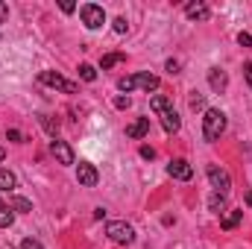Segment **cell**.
I'll return each instance as SVG.
<instances>
[{
	"label": "cell",
	"mask_w": 252,
	"mask_h": 249,
	"mask_svg": "<svg viewBox=\"0 0 252 249\" xmlns=\"http://www.w3.org/2000/svg\"><path fill=\"white\" fill-rule=\"evenodd\" d=\"M50 153H53V158H56L59 164H64V167L76 161V158H73L70 144H67V141H62V138H53V141H50Z\"/></svg>",
	"instance_id": "obj_8"
},
{
	"label": "cell",
	"mask_w": 252,
	"mask_h": 249,
	"mask_svg": "<svg viewBox=\"0 0 252 249\" xmlns=\"http://www.w3.org/2000/svg\"><path fill=\"white\" fill-rule=\"evenodd\" d=\"M3 158H6V150H3V147H0V161H3Z\"/></svg>",
	"instance_id": "obj_33"
},
{
	"label": "cell",
	"mask_w": 252,
	"mask_h": 249,
	"mask_svg": "<svg viewBox=\"0 0 252 249\" xmlns=\"http://www.w3.org/2000/svg\"><path fill=\"white\" fill-rule=\"evenodd\" d=\"M76 182H79L82 187H97V182H100L97 167L88 164V161H79V167H76Z\"/></svg>",
	"instance_id": "obj_9"
},
{
	"label": "cell",
	"mask_w": 252,
	"mask_h": 249,
	"mask_svg": "<svg viewBox=\"0 0 252 249\" xmlns=\"http://www.w3.org/2000/svg\"><path fill=\"white\" fill-rule=\"evenodd\" d=\"M164 67H167V73H179V62H176V59H167Z\"/></svg>",
	"instance_id": "obj_28"
},
{
	"label": "cell",
	"mask_w": 252,
	"mask_h": 249,
	"mask_svg": "<svg viewBox=\"0 0 252 249\" xmlns=\"http://www.w3.org/2000/svg\"><path fill=\"white\" fill-rule=\"evenodd\" d=\"M190 109L196 112V109H205V100H202V94H196L193 91V97H190Z\"/></svg>",
	"instance_id": "obj_24"
},
{
	"label": "cell",
	"mask_w": 252,
	"mask_h": 249,
	"mask_svg": "<svg viewBox=\"0 0 252 249\" xmlns=\"http://www.w3.org/2000/svg\"><path fill=\"white\" fill-rule=\"evenodd\" d=\"M21 249H44V247H41L35 238H24V241H21Z\"/></svg>",
	"instance_id": "obj_25"
},
{
	"label": "cell",
	"mask_w": 252,
	"mask_h": 249,
	"mask_svg": "<svg viewBox=\"0 0 252 249\" xmlns=\"http://www.w3.org/2000/svg\"><path fill=\"white\" fill-rule=\"evenodd\" d=\"M59 6H62V12H67V15H70V12H73V9H76V6H73V3H70V0H62V3H59Z\"/></svg>",
	"instance_id": "obj_31"
},
{
	"label": "cell",
	"mask_w": 252,
	"mask_h": 249,
	"mask_svg": "<svg viewBox=\"0 0 252 249\" xmlns=\"http://www.w3.org/2000/svg\"><path fill=\"white\" fill-rule=\"evenodd\" d=\"M150 135V118H138L135 124H129L126 126V138H147Z\"/></svg>",
	"instance_id": "obj_13"
},
{
	"label": "cell",
	"mask_w": 252,
	"mask_h": 249,
	"mask_svg": "<svg viewBox=\"0 0 252 249\" xmlns=\"http://www.w3.org/2000/svg\"><path fill=\"white\" fill-rule=\"evenodd\" d=\"M150 106H153V112L158 115V121H161V126H164V132H167V135L179 132V126H182V121H179V115H176V109L170 106V100H167V97L156 94V97L150 100Z\"/></svg>",
	"instance_id": "obj_1"
},
{
	"label": "cell",
	"mask_w": 252,
	"mask_h": 249,
	"mask_svg": "<svg viewBox=\"0 0 252 249\" xmlns=\"http://www.w3.org/2000/svg\"><path fill=\"white\" fill-rule=\"evenodd\" d=\"M6 141H12V144H24V135H21L18 129H6Z\"/></svg>",
	"instance_id": "obj_23"
},
{
	"label": "cell",
	"mask_w": 252,
	"mask_h": 249,
	"mask_svg": "<svg viewBox=\"0 0 252 249\" xmlns=\"http://www.w3.org/2000/svg\"><path fill=\"white\" fill-rule=\"evenodd\" d=\"M6 15H9V6H6V3H3V0H0V24H3V21H6Z\"/></svg>",
	"instance_id": "obj_32"
},
{
	"label": "cell",
	"mask_w": 252,
	"mask_h": 249,
	"mask_svg": "<svg viewBox=\"0 0 252 249\" xmlns=\"http://www.w3.org/2000/svg\"><path fill=\"white\" fill-rule=\"evenodd\" d=\"M9 208L30 214V211H32V202H30V199H24V196H12V199H9Z\"/></svg>",
	"instance_id": "obj_19"
},
{
	"label": "cell",
	"mask_w": 252,
	"mask_h": 249,
	"mask_svg": "<svg viewBox=\"0 0 252 249\" xmlns=\"http://www.w3.org/2000/svg\"><path fill=\"white\" fill-rule=\"evenodd\" d=\"M112 30H115L118 35H126V30H129V24H126V18H115V21H112Z\"/></svg>",
	"instance_id": "obj_22"
},
{
	"label": "cell",
	"mask_w": 252,
	"mask_h": 249,
	"mask_svg": "<svg viewBox=\"0 0 252 249\" xmlns=\"http://www.w3.org/2000/svg\"><path fill=\"white\" fill-rule=\"evenodd\" d=\"M141 158H150V161H153V158H156V150H153V147H141Z\"/></svg>",
	"instance_id": "obj_27"
},
{
	"label": "cell",
	"mask_w": 252,
	"mask_h": 249,
	"mask_svg": "<svg viewBox=\"0 0 252 249\" xmlns=\"http://www.w3.org/2000/svg\"><path fill=\"white\" fill-rule=\"evenodd\" d=\"M79 18H82V24H85L88 30H100V27L106 24V12H103V6H97V3H85V6L79 9Z\"/></svg>",
	"instance_id": "obj_7"
},
{
	"label": "cell",
	"mask_w": 252,
	"mask_h": 249,
	"mask_svg": "<svg viewBox=\"0 0 252 249\" xmlns=\"http://www.w3.org/2000/svg\"><path fill=\"white\" fill-rule=\"evenodd\" d=\"M121 62H126V53H109V56L100 59V67L109 70V67H115V64H121Z\"/></svg>",
	"instance_id": "obj_18"
},
{
	"label": "cell",
	"mask_w": 252,
	"mask_h": 249,
	"mask_svg": "<svg viewBox=\"0 0 252 249\" xmlns=\"http://www.w3.org/2000/svg\"><path fill=\"white\" fill-rule=\"evenodd\" d=\"M167 173H170L173 179H179V182H190V179H193V167H190L185 158H170Z\"/></svg>",
	"instance_id": "obj_10"
},
{
	"label": "cell",
	"mask_w": 252,
	"mask_h": 249,
	"mask_svg": "<svg viewBox=\"0 0 252 249\" xmlns=\"http://www.w3.org/2000/svg\"><path fill=\"white\" fill-rule=\"evenodd\" d=\"M208 208H211L214 214H226V196H223V193H211V196H208Z\"/></svg>",
	"instance_id": "obj_15"
},
{
	"label": "cell",
	"mask_w": 252,
	"mask_h": 249,
	"mask_svg": "<svg viewBox=\"0 0 252 249\" xmlns=\"http://www.w3.org/2000/svg\"><path fill=\"white\" fill-rule=\"evenodd\" d=\"M18 187V176L6 167H0V190H15Z\"/></svg>",
	"instance_id": "obj_14"
},
{
	"label": "cell",
	"mask_w": 252,
	"mask_h": 249,
	"mask_svg": "<svg viewBox=\"0 0 252 249\" xmlns=\"http://www.w3.org/2000/svg\"><path fill=\"white\" fill-rule=\"evenodd\" d=\"M185 15H188L190 21H208V6L202 3V0H190L188 6H185Z\"/></svg>",
	"instance_id": "obj_12"
},
{
	"label": "cell",
	"mask_w": 252,
	"mask_h": 249,
	"mask_svg": "<svg viewBox=\"0 0 252 249\" xmlns=\"http://www.w3.org/2000/svg\"><path fill=\"white\" fill-rule=\"evenodd\" d=\"M38 121H41V126H44V129H47V132H50V135L56 138V132H59V124H53V121H50L47 115H38Z\"/></svg>",
	"instance_id": "obj_21"
},
{
	"label": "cell",
	"mask_w": 252,
	"mask_h": 249,
	"mask_svg": "<svg viewBox=\"0 0 252 249\" xmlns=\"http://www.w3.org/2000/svg\"><path fill=\"white\" fill-rule=\"evenodd\" d=\"M241 220H244V211H229V214H226V217L220 220V226H223V229L229 232V229H235V226H238Z\"/></svg>",
	"instance_id": "obj_16"
},
{
	"label": "cell",
	"mask_w": 252,
	"mask_h": 249,
	"mask_svg": "<svg viewBox=\"0 0 252 249\" xmlns=\"http://www.w3.org/2000/svg\"><path fill=\"white\" fill-rule=\"evenodd\" d=\"M238 44H241V47H252V35L250 32H241V35H238Z\"/></svg>",
	"instance_id": "obj_26"
},
{
	"label": "cell",
	"mask_w": 252,
	"mask_h": 249,
	"mask_svg": "<svg viewBox=\"0 0 252 249\" xmlns=\"http://www.w3.org/2000/svg\"><path fill=\"white\" fill-rule=\"evenodd\" d=\"M106 235H109V241L112 244H121V247H129L132 241H135V229L124 223V220H112L109 226H106Z\"/></svg>",
	"instance_id": "obj_5"
},
{
	"label": "cell",
	"mask_w": 252,
	"mask_h": 249,
	"mask_svg": "<svg viewBox=\"0 0 252 249\" xmlns=\"http://www.w3.org/2000/svg\"><path fill=\"white\" fill-rule=\"evenodd\" d=\"M247 205H252V193H247Z\"/></svg>",
	"instance_id": "obj_34"
},
{
	"label": "cell",
	"mask_w": 252,
	"mask_h": 249,
	"mask_svg": "<svg viewBox=\"0 0 252 249\" xmlns=\"http://www.w3.org/2000/svg\"><path fill=\"white\" fill-rule=\"evenodd\" d=\"M205 176H208V182L214 187V193H229L232 190V176H229V170L226 167H220V164H208V170H205Z\"/></svg>",
	"instance_id": "obj_4"
},
{
	"label": "cell",
	"mask_w": 252,
	"mask_h": 249,
	"mask_svg": "<svg viewBox=\"0 0 252 249\" xmlns=\"http://www.w3.org/2000/svg\"><path fill=\"white\" fill-rule=\"evenodd\" d=\"M244 76H247V82H250V88H252V62L244 64Z\"/></svg>",
	"instance_id": "obj_30"
},
{
	"label": "cell",
	"mask_w": 252,
	"mask_h": 249,
	"mask_svg": "<svg viewBox=\"0 0 252 249\" xmlns=\"http://www.w3.org/2000/svg\"><path fill=\"white\" fill-rule=\"evenodd\" d=\"M79 79H85V82H94L97 79V67L94 64H79Z\"/></svg>",
	"instance_id": "obj_20"
},
{
	"label": "cell",
	"mask_w": 252,
	"mask_h": 249,
	"mask_svg": "<svg viewBox=\"0 0 252 249\" xmlns=\"http://www.w3.org/2000/svg\"><path fill=\"white\" fill-rule=\"evenodd\" d=\"M135 88H141V91H156L158 88V76L156 73H132V76H121L118 79V91H135Z\"/></svg>",
	"instance_id": "obj_3"
},
{
	"label": "cell",
	"mask_w": 252,
	"mask_h": 249,
	"mask_svg": "<svg viewBox=\"0 0 252 249\" xmlns=\"http://www.w3.org/2000/svg\"><path fill=\"white\" fill-rule=\"evenodd\" d=\"M38 82H41V85H50V88H56V91H64V94H76V91H79L76 82L64 79L62 73H56V70H41V73H38Z\"/></svg>",
	"instance_id": "obj_6"
},
{
	"label": "cell",
	"mask_w": 252,
	"mask_h": 249,
	"mask_svg": "<svg viewBox=\"0 0 252 249\" xmlns=\"http://www.w3.org/2000/svg\"><path fill=\"white\" fill-rule=\"evenodd\" d=\"M12 223H15V214H12V208L0 199V229H9Z\"/></svg>",
	"instance_id": "obj_17"
},
{
	"label": "cell",
	"mask_w": 252,
	"mask_h": 249,
	"mask_svg": "<svg viewBox=\"0 0 252 249\" xmlns=\"http://www.w3.org/2000/svg\"><path fill=\"white\" fill-rule=\"evenodd\" d=\"M129 103H132L129 97H118V100H115V109H129Z\"/></svg>",
	"instance_id": "obj_29"
},
{
	"label": "cell",
	"mask_w": 252,
	"mask_h": 249,
	"mask_svg": "<svg viewBox=\"0 0 252 249\" xmlns=\"http://www.w3.org/2000/svg\"><path fill=\"white\" fill-rule=\"evenodd\" d=\"M226 85H229V76H226V70H220V67H211V70H208V88H211L214 94H223V91H226Z\"/></svg>",
	"instance_id": "obj_11"
},
{
	"label": "cell",
	"mask_w": 252,
	"mask_h": 249,
	"mask_svg": "<svg viewBox=\"0 0 252 249\" xmlns=\"http://www.w3.org/2000/svg\"><path fill=\"white\" fill-rule=\"evenodd\" d=\"M223 132H226V115L220 109H205V115H202V138L208 144H214V141H220Z\"/></svg>",
	"instance_id": "obj_2"
}]
</instances>
